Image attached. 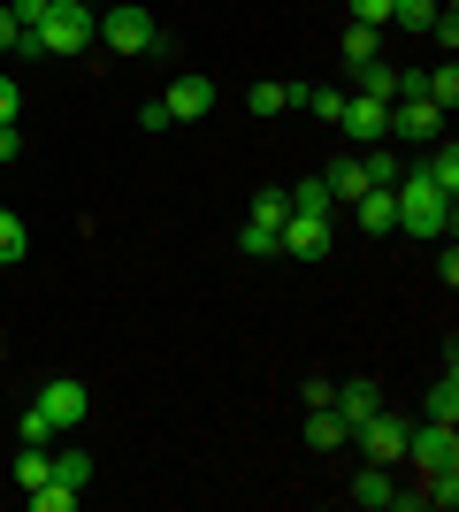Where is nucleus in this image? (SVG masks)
Here are the masks:
<instances>
[{
  "label": "nucleus",
  "mask_w": 459,
  "mask_h": 512,
  "mask_svg": "<svg viewBox=\"0 0 459 512\" xmlns=\"http://www.w3.org/2000/svg\"><path fill=\"white\" fill-rule=\"evenodd\" d=\"M360 92H368V100H391V92H398V69H383V62H360Z\"/></svg>",
  "instance_id": "393cba45"
},
{
  "label": "nucleus",
  "mask_w": 459,
  "mask_h": 512,
  "mask_svg": "<svg viewBox=\"0 0 459 512\" xmlns=\"http://www.w3.org/2000/svg\"><path fill=\"white\" fill-rule=\"evenodd\" d=\"M337 130H352L360 146H383V130H391V100H368V92H352L345 115H337Z\"/></svg>",
  "instance_id": "6e6552de"
},
{
  "label": "nucleus",
  "mask_w": 459,
  "mask_h": 512,
  "mask_svg": "<svg viewBox=\"0 0 459 512\" xmlns=\"http://www.w3.org/2000/svg\"><path fill=\"white\" fill-rule=\"evenodd\" d=\"M69 505H77L69 482H39V490H31V512H69Z\"/></svg>",
  "instance_id": "a878e982"
},
{
  "label": "nucleus",
  "mask_w": 459,
  "mask_h": 512,
  "mask_svg": "<svg viewBox=\"0 0 459 512\" xmlns=\"http://www.w3.org/2000/svg\"><path fill=\"white\" fill-rule=\"evenodd\" d=\"M23 39V23H16V8H8V0H0V54H8V46Z\"/></svg>",
  "instance_id": "c9c22d12"
},
{
  "label": "nucleus",
  "mask_w": 459,
  "mask_h": 512,
  "mask_svg": "<svg viewBox=\"0 0 459 512\" xmlns=\"http://www.w3.org/2000/svg\"><path fill=\"white\" fill-rule=\"evenodd\" d=\"M337 444H352L345 413H337V406H314V413H306V451H322V459H329Z\"/></svg>",
  "instance_id": "9b49d317"
},
{
  "label": "nucleus",
  "mask_w": 459,
  "mask_h": 512,
  "mask_svg": "<svg viewBox=\"0 0 459 512\" xmlns=\"http://www.w3.org/2000/svg\"><path fill=\"white\" fill-rule=\"evenodd\" d=\"M291 214H329V184H322V176H306V184H291Z\"/></svg>",
  "instance_id": "4be33fe9"
},
{
  "label": "nucleus",
  "mask_w": 459,
  "mask_h": 512,
  "mask_svg": "<svg viewBox=\"0 0 459 512\" xmlns=\"http://www.w3.org/2000/svg\"><path fill=\"white\" fill-rule=\"evenodd\" d=\"M100 39H108V54H153V39H161V31H153V16L146 8H138V0H123V8H108V16H100Z\"/></svg>",
  "instance_id": "7ed1b4c3"
},
{
  "label": "nucleus",
  "mask_w": 459,
  "mask_h": 512,
  "mask_svg": "<svg viewBox=\"0 0 459 512\" xmlns=\"http://www.w3.org/2000/svg\"><path fill=\"white\" fill-rule=\"evenodd\" d=\"M54 482L85 490V482H92V459H85V451H62V459H54Z\"/></svg>",
  "instance_id": "bb28decb"
},
{
  "label": "nucleus",
  "mask_w": 459,
  "mask_h": 512,
  "mask_svg": "<svg viewBox=\"0 0 459 512\" xmlns=\"http://www.w3.org/2000/svg\"><path fill=\"white\" fill-rule=\"evenodd\" d=\"M429 16H437V0H391V23H398V31H429Z\"/></svg>",
  "instance_id": "5701e85b"
},
{
  "label": "nucleus",
  "mask_w": 459,
  "mask_h": 512,
  "mask_svg": "<svg viewBox=\"0 0 459 512\" xmlns=\"http://www.w3.org/2000/svg\"><path fill=\"white\" fill-rule=\"evenodd\" d=\"M352 505L360 512H398V490H391V467H375L368 459V474L352 482Z\"/></svg>",
  "instance_id": "f8f14e48"
},
{
  "label": "nucleus",
  "mask_w": 459,
  "mask_h": 512,
  "mask_svg": "<svg viewBox=\"0 0 459 512\" xmlns=\"http://www.w3.org/2000/svg\"><path fill=\"white\" fill-rule=\"evenodd\" d=\"M322 184H329V199H360V192H368V169L345 153V161H329V169H322Z\"/></svg>",
  "instance_id": "dca6fc26"
},
{
  "label": "nucleus",
  "mask_w": 459,
  "mask_h": 512,
  "mask_svg": "<svg viewBox=\"0 0 459 512\" xmlns=\"http://www.w3.org/2000/svg\"><path fill=\"white\" fill-rule=\"evenodd\" d=\"M92 39H100V16H92L85 0H54L39 31H23V39H16V54H62V62H69V54H85Z\"/></svg>",
  "instance_id": "f257e3e1"
},
{
  "label": "nucleus",
  "mask_w": 459,
  "mask_h": 512,
  "mask_svg": "<svg viewBox=\"0 0 459 512\" xmlns=\"http://www.w3.org/2000/svg\"><path fill=\"white\" fill-rule=\"evenodd\" d=\"M352 207H360V230H398V199H391V184H368V192L352 199Z\"/></svg>",
  "instance_id": "ddd939ff"
},
{
  "label": "nucleus",
  "mask_w": 459,
  "mask_h": 512,
  "mask_svg": "<svg viewBox=\"0 0 459 512\" xmlns=\"http://www.w3.org/2000/svg\"><path fill=\"white\" fill-rule=\"evenodd\" d=\"M39 482H54V459H46V444H23V459H16V490H39Z\"/></svg>",
  "instance_id": "6ab92c4d"
},
{
  "label": "nucleus",
  "mask_w": 459,
  "mask_h": 512,
  "mask_svg": "<svg viewBox=\"0 0 459 512\" xmlns=\"http://www.w3.org/2000/svg\"><path fill=\"white\" fill-rule=\"evenodd\" d=\"M345 8H352V23H368V31L391 23V0H345Z\"/></svg>",
  "instance_id": "473e14b6"
},
{
  "label": "nucleus",
  "mask_w": 459,
  "mask_h": 512,
  "mask_svg": "<svg viewBox=\"0 0 459 512\" xmlns=\"http://www.w3.org/2000/svg\"><path fill=\"white\" fill-rule=\"evenodd\" d=\"M429 421H452L459 428V367H444L437 383H429Z\"/></svg>",
  "instance_id": "f3484780"
},
{
  "label": "nucleus",
  "mask_w": 459,
  "mask_h": 512,
  "mask_svg": "<svg viewBox=\"0 0 459 512\" xmlns=\"http://www.w3.org/2000/svg\"><path fill=\"white\" fill-rule=\"evenodd\" d=\"M238 245H245L253 260H276V253H284V245H276V230H261V222H245V237H238Z\"/></svg>",
  "instance_id": "cd10ccee"
},
{
  "label": "nucleus",
  "mask_w": 459,
  "mask_h": 512,
  "mask_svg": "<svg viewBox=\"0 0 459 512\" xmlns=\"http://www.w3.org/2000/svg\"><path fill=\"white\" fill-rule=\"evenodd\" d=\"M329 406L345 413V428H360L375 413V383H337V390H329Z\"/></svg>",
  "instance_id": "4468645a"
},
{
  "label": "nucleus",
  "mask_w": 459,
  "mask_h": 512,
  "mask_svg": "<svg viewBox=\"0 0 459 512\" xmlns=\"http://www.w3.org/2000/svg\"><path fill=\"white\" fill-rule=\"evenodd\" d=\"M391 130H398V138H444V107L421 100V92H414V100H391Z\"/></svg>",
  "instance_id": "9d476101"
},
{
  "label": "nucleus",
  "mask_w": 459,
  "mask_h": 512,
  "mask_svg": "<svg viewBox=\"0 0 459 512\" xmlns=\"http://www.w3.org/2000/svg\"><path fill=\"white\" fill-rule=\"evenodd\" d=\"M161 107H169V123H207V115H215V85H207V77H176V85L161 92Z\"/></svg>",
  "instance_id": "1a4fd4ad"
},
{
  "label": "nucleus",
  "mask_w": 459,
  "mask_h": 512,
  "mask_svg": "<svg viewBox=\"0 0 459 512\" xmlns=\"http://www.w3.org/2000/svg\"><path fill=\"white\" fill-rule=\"evenodd\" d=\"M429 184H437V192H444V199H452V192H459V146H452V138H444V146H437V153H429Z\"/></svg>",
  "instance_id": "aec40b11"
},
{
  "label": "nucleus",
  "mask_w": 459,
  "mask_h": 512,
  "mask_svg": "<svg viewBox=\"0 0 459 512\" xmlns=\"http://www.w3.org/2000/svg\"><path fill=\"white\" fill-rule=\"evenodd\" d=\"M291 260H322L329 253V214H284V230H276Z\"/></svg>",
  "instance_id": "423d86ee"
},
{
  "label": "nucleus",
  "mask_w": 459,
  "mask_h": 512,
  "mask_svg": "<svg viewBox=\"0 0 459 512\" xmlns=\"http://www.w3.org/2000/svg\"><path fill=\"white\" fill-rule=\"evenodd\" d=\"M421 100H437L444 115L459 107V62H437V69H421Z\"/></svg>",
  "instance_id": "2eb2a0df"
},
{
  "label": "nucleus",
  "mask_w": 459,
  "mask_h": 512,
  "mask_svg": "<svg viewBox=\"0 0 459 512\" xmlns=\"http://www.w3.org/2000/svg\"><path fill=\"white\" fill-rule=\"evenodd\" d=\"M360 169H368V184H398V176H406V169H398V153H383V146H375Z\"/></svg>",
  "instance_id": "7c9ffc66"
},
{
  "label": "nucleus",
  "mask_w": 459,
  "mask_h": 512,
  "mask_svg": "<svg viewBox=\"0 0 459 512\" xmlns=\"http://www.w3.org/2000/svg\"><path fill=\"white\" fill-rule=\"evenodd\" d=\"M391 199H398V230H414V237H444V222H452V199L429 184V169L398 176Z\"/></svg>",
  "instance_id": "f03ea898"
},
{
  "label": "nucleus",
  "mask_w": 459,
  "mask_h": 512,
  "mask_svg": "<svg viewBox=\"0 0 459 512\" xmlns=\"http://www.w3.org/2000/svg\"><path fill=\"white\" fill-rule=\"evenodd\" d=\"M291 107V85H253V115H284Z\"/></svg>",
  "instance_id": "2f4dec72"
},
{
  "label": "nucleus",
  "mask_w": 459,
  "mask_h": 512,
  "mask_svg": "<svg viewBox=\"0 0 459 512\" xmlns=\"http://www.w3.org/2000/svg\"><path fill=\"white\" fill-rule=\"evenodd\" d=\"M39 413L54 421V436H62V428H85L92 398H85V383H69V375H62V383H46V390H39Z\"/></svg>",
  "instance_id": "0eeeda50"
},
{
  "label": "nucleus",
  "mask_w": 459,
  "mask_h": 512,
  "mask_svg": "<svg viewBox=\"0 0 459 512\" xmlns=\"http://www.w3.org/2000/svg\"><path fill=\"white\" fill-rule=\"evenodd\" d=\"M406 459H414L421 474L452 467V459H459V428H452V421H421V428H406Z\"/></svg>",
  "instance_id": "39448f33"
},
{
  "label": "nucleus",
  "mask_w": 459,
  "mask_h": 512,
  "mask_svg": "<svg viewBox=\"0 0 459 512\" xmlns=\"http://www.w3.org/2000/svg\"><path fill=\"white\" fill-rule=\"evenodd\" d=\"M8 8H16V23H23V31H39V23H46V8H54V0H8Z\"/></svg>",
  "instance_id": "f704fd0d"
},
{
  "label": "nucleus",
  "mask_w": 459,
  "mask_h": 512,
  "mask_svg": "<svg viewBox=\"0 0 459 512\" xmlns=\"http://www.w3.org/2000/svg\"><path fill=\"white\" fill-rule=\"evenodd\" d=\"M16 153H23V130H16V123H0V161H16Z\"/></svg>",
  "instance_id": "e433bc0d"
},
{
  "label": "nucleus",
  "mask_w": 459,
  "mask_h": 512,
  "mask_svg": "<svg viewBox=\"0 0 459 512\" xmlns=\"http://www.w3.org/2000/svg\"><path fill=\"white\" fill-rule=\"evenodd\" d=\"M299 107H314V115H322V123H337V115H345V92H299Z\"/></svg>",
  "instance_id": "c756f323"
},
{
  "label": "nucleus",
  "mask_w": 459,
  "mask_h": 512,
  "mask_svg": "<svg viewBox=\"0 0 459 512\" xmlns=\"http://www.w3.org/2000/svg\"><path fill=\"white\" fill-rule=\"evenodd\" d=\"M0 123H16V77H0Z\"/></svg>",
  "instance_id": "4c0bfd02"
},
{
  "label": "nucleus",
  "mask_w": 459,
  "mask_h": 512,
  "mask_svg": "<svg viewBox=\"0 0 459 512\" xmlns=\"http://www.w3.org/2000/svg\"><path fill=\"white\" fill-rule=\"evenodd\" d=\"M406 428H414V421H398V413H383V406H375L368 421L352 428V444L368 451L375 467H398V459H406Z\"/></svg>",
  "instance_id": "20e7f679"
},
{
  "label": "nucleus",
  "mask_w": 459,
  "mask_h": 512,
  "mask_svg": "<svg viewBox=\"0 0 459 512\" xmlns=\"http://www.w3.org/2000/svg\"><path fill=\"white\" fill-rule=\"evenodd\" d=\"M429 31H437V39H444V54H452V46H459V8H452V0H444L437 16H429Z\"/></svg>",
  "instance_id": "72a5a7b5"
},
{
  "label": "nucleus",
  "mask_w": 459,
  "mask_h": 512,
  "mask_svg": "<svg viewBox=\"0 0 459 512\" xmlns=\"http://www.w3.org/2000/svg\"><path fill=\"white\" fill-rule=\"evenodd\" d=\"M284 214H291V199H284V192H261L245 222H261V230H284Z\"/></svg>",
  "instance_id": "b1692460"
},
{
  "label": "nucleus",
  "mask_w": 459,
  "mask_h": 512,
  "mask_svg": "<svg viewBox=\"0 0 459 512\" xmlns=\"http://www.w3.org/2000/svg\"><path fill=\"white\" fill-rule=\"evenodd\" d=\"M337 46H345V62L360 69V62H375V54H383V31H368V23H345V39H337Z\"/></svg>",
  "instance_id": "a211bd4d"
},
{
  "label": "nucleus",
  "mask_w": 459,
  "mask_h": 512,
  "mask_svg": "<svg viewBox=\"0 0 459 512\" xmlns=\"http://www.w3.org/2000/svg\"><path fill=\"white\" fill-rule=\"evenodd\" d=\"M16 436H23V444H54V421L39 413V398H31V413L16 421Z\"/></svg>",
  "instance_id": "c85d7f7f"
},
{
  "label": "nucleus",
  "mask_w": 459,
  "mask_h": 512,
  "mask_svg": "<svg viewBox=\"0 0 459 512\" xmlns=\"http://www.w3.org/2000/svg\"><path fill=\"white\" fill-rule=\"evenodd\" d=\"M23 253H31V230H23L16 214L0 207V268H16V260H23Z\"/></svg>",
  "instance_id": "412c9836"
}]
</instances>
